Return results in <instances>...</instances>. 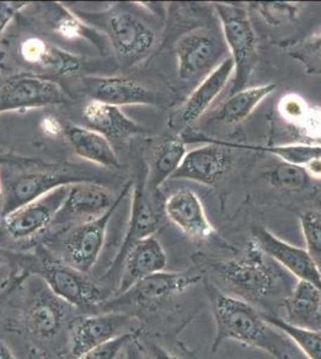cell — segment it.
Returning <instances> with one entry per match:
<instances>
[{
	"label": "cell",
	"mask_w": 321,
	"mask_h": 359,
	"mask_svg": "<svg viewBox=\"0 0 321 359\" xmlns=\"http://www.w3.org/2000/svg\"><path fill=\"white\" fill-rule=\"evenodd\" d=\"M136 337H137V333H126V334L120 335L118 338L91 348L86 353L79 355L77 359H115L122 350H125L127 344L136 339Z\"/></svg>",
	"instance_id": "cell-35"
},
{
	"label": "cell",
	"mask_w": 321,
	"mask_h": 359,
	"mask_svg": "<svg viewBox=\"0 0 321 359\" xmlns=\"http://www.w3.org/2000/svg\"><path fill=\"white\" fill-rule=\"evenodd\" d=\"M220 18L224 41L234 62V77L230 95L246 89L258 60L256 32L247 11L241 6L218 3L215 5Z\"/></svg>",
	"instance_id": "cell-4"
},
{
	"label": "cell",
	"mask_w": 321,
	"mask_h": 359,
	"mask_svg": "<svg viewBox=\"0 0 321 359\" xmlns=\"http://www.w3.org/2000/svg\"><path fill=\"white\" fill-rule=\"evenodd\" d=\"M16 269L25 271L29 277L40 278L58 297L69 306L90 309L101 304V290L86 274L78 272L65 262L53 257L40 247L32 257H22Z\"/></svg>",
	"instance_id": "cell-3"
},
{
	"label": "cell",
	"mask_w": 321,
	"mask_h": 359,
	"mask_svg": "<svg viewBox=\"0 0 321 359\" xmlns=\"http://www.w3.org/2000/svg\"><path fill=\"white\" fill-rule=\"evenodd\" d=\"M270 180L275 187L283 191L299 192L308 186L310 179L305 168L281 162L270 174Z\"/></svg>",
	"instance_id": "cell-32"
},
{
	"label": "cell",
	"mask_w": 321,
	"mask_h": 359,
	"mask_svg": "<svg viewBox=\"0 0 321 359\" xmlns=\"http://www.w3.org/2000/svg\"><path fill=\"white\" fill-rule=\"evenodd\" d=\"M214 276L235 292V297L256 302L266 297L273 286L271 269L265 264L263 253L251 245L247 254L234 260H208Z\"/></svg>",
	"instance_id": "cell-5"
},
{
	"label": "cell",
	"mask_w": 321,
	"mask_h": 359,
	"mask_svg": "<svg viewBox=\"0 0 321 359\" xmlns=\"http://www.w3.org/2000/svg\"><path fill=\"white\" fill-rule=\"evenodd\" d=\"M303 168L308 174L309 179L321 180V157L309 161Z\"/></svg>",
	"instance_id": "cell-40"
},
{
	"label": "cell",
	"mask_w": 321,
	"mask_h": 359,
	"mask_svg": "<svg viewBox=\"0 0 321 359\" xmlns=\"http://www.w3.org/2000/svg\"><path fill=\"white\" fill-rule=\"evenodd\" d=\"M66 135L81 158L107 169H119L120 161L110 140L89 127L70 126Z\"/></svg>",
	"instance_id": "cell-25"
},
{
	"label": "cell",
	"mask_w": 321,
	"mask_h": 359,
	"mask_svg": "<svg viewBox=\"0 0 321 359\" xmlns=\"http://www.w3.org/2000/svg\"><path fill=\"white\" fill-rule=\"evenodd\" d=\"M30 359H41V358H40V357H39V355H32V357H30Z\"/></svg>",
	"instance_id": "cell-45"
},
{
	"label": "cell",
	"mask_w": 321,
	"mask_h": 359,
	"mask_svg": "<svg viewBox=\"0 0 321 359\" xmlns=\"http://www.w3.org/2000/svg\"><path fill=\"white\" fill-rule=\"evenodd\" d=\"M282 118L301 130L310 138H321V109L312 108L305 100L295 94L283 96L278 103Z\"/></svg>",
	"instance_id": "cell-29"
},
{
	"label": "cell",
	"mask_w": 321,
	"mask_h": 359,
	"mask_svg": "<svg viewBox=\"0 0 321 359\" xmlns=\"http://www.w3.org/2000/svg\"><path fill=\"white\" fill-rule=\"evenodd\" d=\"M289 323L317 328L321 321V289L312 283L299 280L284 302Z\"/></svg>",
	"instance_id": "cell-27"
},
{
	"label": "cell",
	"mask_w": 321,
	"mask_h": 359,
	"mask_svg": "<svg viewBox=\"0 0 321 359\" xmlns=\"http://www.w3.org/2000/svg\"><path fill=\"white\" fill-rule=\"evenodd\" d=\"M40 128L47 137L51 138H57L65 132L64 125L54 115H46L45 118L41 120Z\"/></svg>",
	"instance_id": "cell-38"
},
{
	"label": "cell",
	"mask_w": 321,
	"mask_h": 359,
	"mask_svg": "<svg viewBox=\"0 0 321 359\" xmlns=\"http://www.w3.org/2000/svg\"><path fill=\"white\" fill-rule=\"evenodd\" d=\"M147 352L150 359H179L171 352L167 351L166 348L155 343L148 344Z\"/></svg>",
	"instance_id": "cell-39"
},
{
	"label": "cell",
	"mask_w": 321,
	"mask_h": 359,
	"mask_svg": "<svg viewBox=\"0 0 321 359\" xmlns=\"http://www.w3.org/2000/svg\"><path fill=\"white\" fill-rule=\"evenodd\" d=\"M86 125L112 142H122L144 133L140 125L129 118L120 107L91 100L83 108Z\"/></svg>",
	"instance_id": "cell-24"
},
{
	"label": "cell",
	"mask_w": 321,
	"mask_h": 359,
	"mask_svg": "<svg viewBox=\"0 0 321 359\" xmlns=\"http://www.w3.org/2000/svg\"><path fill=\"white\" fill-rule=\"evenodd\" d=\"M163 211L168 219L192 240L203 241L214 233L202 201L190 189H180L169 196L164 203Z\"/></svg>",
	"instance_id": "cell-22"
},
{
	"label": "cell",
	"mask_w": 321,
	"mask_h": 359,
	"mask_svg": "<svg viewBox=\"0 0 321 359\" xmlns=\"http://www.w3.org/2000/svg\"><path fill=\"white\" fill-rule=\"evenodd\" d=\"M86 181H94V179L78 168H46L23 172L15 177L4 191L1 217L6 216L23 205L37 201L61 186Z\"/></svg>",
	"instance_id": "cell-9"
},
{
	"label": "cell",
	"mask_w": 321,
	"mask_h": 359,
	"mask_svg": "<svg viewBox=\"0 0 321 359\" xmlns=\"http://www.w3.org/2000/svg\"><path fill=\"white\" fill-rule=\"evenodd\" d=\"M155 194L148 192L144 181L133 184V194H132V206H131V216L127 224L126 233L122 240L120 249L117 257L107 269L105 278L118 277L122 273V262L137 242L142 241L147 237L152 236L161 225L162 217L159 212V208L154 199Z\"/></svg>",
	"instance_id": "cell-13"
},
{
	"label": "cell",
	"mask_w": 321,
	"mask_h": 359,
	"mask_svg": "<svg viewBox=\"0 0 321 359\" xmlns=\"http://www.w3.org/2000/svg\"><path fill=\"white\" fill-rule=\"evenodd\" d=\"M234 72V62L228 55L192 91L188 100L175 113L173 121L180 126H191L197 123L209 111L228 83L232 81Z\"/></svg>",
	"instance_id": "cell-18"
},
{
	"label": "cell",
	"mask_w": 321,
	"mask_h": 359,
	"mask_svg": "<svg viewBox=\"0 0 321 359\" xmlns=\"http://www.w3.org/2000/svg\"><path fill=\"white\" fill-rule=\"evenodd\" d=\"M28 278V274L23 272V271H20V269H15L11 272L8 280L0 290V318L4 316L5 311L11 302L13 294L20 290Z\"/></svg>",
	"instance_id": "cell-36"
},
{
	"label": "cell",
	"mask_w": 321,
	"mask_h": 359,
	"mask_svg": "<svg viewBox=\"0 0 321 359\" xmlns=\"http://www.w3.org/2000/svg\"><path fill=\"white\" fill-rule=\"evenodd\" d=\"M209 294L217 326L214 351L224 340H235L261 348L277 359H289L284 337L276 332V327L270 325L251 303L217 289H210Z\"/></svg>",
	"instance_id": "cell-1"
},
{
	"label": "cell",
	"mask_w": 321,
	"mask_h": 359,
	"mask_svg": "<svg viewBox=\"0 0 321 359\" xmlns=\"http://www.w3.org/2000/svg\"><path fill=\"white\" fill-rule=\"evenodd\" d=\"M60 84L45 76L17 74L0 83V114L69 102Z\"/></svg>",
	"instance_id": "cell-8"
},
{
	"label": "cell",
	"mask_w": 321,
	"mask_h": 359,
	"mask_svg": "<svg viewBox=\"0 0 321 359\" xmlns=\"http://www.w3.org/2000/svg\"><path fill=\"white\" fill-rule=\"evenodd\" d=\"M276 89L277 86L273 83H268L264 86L240 90L230 95V97L215 111L212 123L225 126L242 123Z\"/></svg>",
	"instance_id": "cell-28"
},
{
	"label": "cell",
	"mask_w": 321,
	"mask_h": 359,
	"mask_svg": "<svg viewBox=\"0 0 321 359\" xmlns=\"http://www.w3.org/2000/svg\"><path fill=\"white\" fill-rule=\"evenodd\" d=\"M25 1H0V36L18 13L28 8Z\"/></svg>",
	"instance_id": "cell-37"
},
{
	"label": "cell",
	"mask_w": 321,
	"mask_h": 359,
	"mask_svg": "<svg viewBox=\"0 0 321 359\" xmlns=\"http://www.w3.org/2000/svg\"><path fill=\"white\" fill-rule=\"evenodd\" d=\"M300 225L306 242V249L317 260L321 259V212L307 210L300 216Z\"/></svg>",
	"instance_id": "cell-33"
},
{
	"label": "cell",
	"mask_w": 321,
	"mask_h": 359,
	"mask_svg": "<svg viewBox=\"0 0 321 359\" xmlns=\"http://www.w3.org/2000/svg\"><path fill=\"white\" fill-rule=\"evenodd\" d=\"M224 50L223 43L214 34L197 30L183 35L175 48L179 77L183 81H192L202 74L207 77L220 65Z\"/></svg>",
	"instance_id": "cell-14"
},
{
	"label": "cell",
	"mask_w": 321,
	"mask_h": 359,
	"mask_svg": "<svg viewBox=\"0 0 321 359\" xmlns=\"http://www.w3.org/2000/svg\"><path fill=\"white\" fill-rule=\"evenodd\" d=\"M132 188L133 182L129 181L117 196L113 206L101 217L95 218L93 221L72 225L67 229L61 242L64 257L63 262L83 274L91 271L101 255L110 219Z\"/></svg>",
	"instance_id": "cell-6"
},
{
	"label": "cell",
	"mask_w": 321,
	"mask_h": 359,
	"mask_svg": "<svg viewBox=\"0 0 321 359\" xmlns=\"http://www.w3.org/2000/svg\"><path fill=\"white\" fill-rule=\"evenodd\" d=\"M126 333H138L137 320L122 311H102L74 318L70 325L69 352L77 359L91 348Z\"/></svg>",
	"instance_id": "cell-10"
},
{
	"label": "cell",
	"mask_w": 321,
	"mask_h": 359,
	"mask_svg": "<svg viewBox=\"0 0 321 359\" xmlns=\"http://www.w3.org/2000/svg\"><path fill=\"white\" fill-rule=\"evenodd\" d=\"M200 279V274L162 271L139 280L126 294L101 304L105 311H122V306H151L183 294Z\"/></svg>",
	"instance_id": "cell-12"
},
{
	"label": "cell",
	"mask_w": 321,
	"mask_h": 359,
	"mask_svg": "<svg viewBox=\"0 0 321 359\" xmlns=\"http://www.w3.org/2000/svg\"><path fill=\"white\" fill-rule=\"evenodd\" d=\"M41 15L46 25L65 40H83L94 46L100 53H106L108 40L105 34L71 11L61 3H44Z\"/></svg>",
	"instance_id": "cell-23"
},
{
	"label": "cell",
	"mask_w": 321,
	"mask_h": 359,
	"mask_svg": "<svg viewBox=\"0 0 321 359\" xmlns=\"http://www.w3.org/2000/svg\"><path fill=\"white\" fill-rule=\"evenodd\" d=\"M314 43L317 46V48L321 49V34H319L317 37H315V40H314Z\"/></svg>",
	"instance_id": "cell-44"
},
{
	"label": "cell",
	"mask_w": 321,
	"mask_h": 359,
	"mask_svg": "<svg viewBox=\"0 0 321 359\" xmlns=\"http://www.w3.org/2000/svg\"><path fill=\"white\" fill-rule=\"evenodd\" d=\"M186 143L181 137L164 139L155 149L150 167L144 180L148 192L156 194L162 184L171 179L186 155Z\"/></svg>",
	"instance_id": "cell-26"
},
{
	"label": "cell",
	"mask_w": 321,
	"mask_h": 359,
	"mask_svg": "<svg viewBox=\"0 0 321 359\" xmlns=\"http://www.w3.org/2000/svg\"><path fill=\"white\" fill-rule=\"evenodd\" d=\"M81 17L105 34L119 60L125 65L140 62L156 42L154 29L122 5H112L102 13Z\"/></svg>",
	"instance_id": "cell-2"
},
{
	"label": "cell",
	"mask_w": 321,
	"mask_h": 359,
	"mask_svg": "<svg viewBox=\"0 0 321 359\" xmlns=\"http://www.w3.org/2000/svg\"><path fill=\"white\" fill-rule=\"evenodd\" d=\"M83 82L91 100L112 106H154L157 103L154 91L132 78L86 77Z\"/></svg>",
	"instance_id": "cell-19"
},
{
	"label": "cell",
	"mask_w": 321,
	"mask_h": 359,
	"mask_svg": "<svg viewBox=\"0 0 321 359\" xmlns=\"http://www.w3.org/2000/svg\"><path fill=\"white\" fill-rule=\"evenodd\" d=\"M221 142V140H220ZM230 149H248L258 151L268 152L276 155L282 159V162L305 167L312 159L321 157V145L319 144H283V145H246V144H232L221 142Z\"/></svg>",
	"instance_id": "cell-30"
},
{
	"label": "cell",
	"mask_w": 321,
	"mask_h": 359,
	"mask_svg": "<svg viewBox=\"0 0 321 359\" xmlns=\"http://www.w3.org/2000/svg\"><path fill=\"white\" fill-rule=\"evenodd\" d=\"M136 339H133L132 341L127 344V346L125 347V351H126V359H143L142 352L139 350L138 344L134 341Z\"/></svg>",
	"instance_id": "cell-41"
},
{
	"label": "cell",
	"mask_w": 321,
	"mask_h": 359,
	"mask_svg": "<svg viewBox=\"0 0 321 359\" xmlns=\"http://www.w3.org/2000/svg\"><path fill=\"white\" fill-rule=\"evenodd\" d=\"M3 201H4V191L0 184V217H1V208H3Z\"/></svg>",
	"instance_id": "cell-43"
},
{
	"label": "cell",
	"mask_w": 321,
	"mask_h": 359,
	"mask_svg": "<svg viewBox=\"0 0 321 359\" xmlns=\"http://www.w3.org/2000/svg\"><path fill=\"white\" fill-rule=\"evenodd\" d=\"M253 240L261 253L273 257L275 262L293 273L299 280L312 283L321 289V271L308 250L283 241L268 229L256 228Z\"/></svg>",
	"instance_id": "cell-16"
},
{
	"label": "cell",
	"mask_w": 321,
	"mask_h": 359,
	"mask_svg": "<svg viewBox=\"0 0 321 359\" xmlns=\"http://www.w3.org/2000/svg\"><path fill=\"white\" fill-rule=\"evenodd\" d=\"M0 359H16L6 344L0 340Z\"/></svg>",
	"instance_id": "cell-42"
},
{
	"label": "cell",
	"mask_w": 321,
	"mask_h": 359,
	"mask_svg": "<svg viewBox=\"0 0 321 359\" xmlns=\"http://www.w3.org/2000/svg\"><path fill=\"white\" fill-rule=\"evenodd\" d=\"M299 3H256V8L265 21L273 25H283L293 21L300 13Z\"/></svg>",
	"instance_id": "cell-34"
},
{
	"label": "cell",
	"mask_w": 321,
	"mask_h": 359,
	"mask_svg": "<svg viewBox=\"0 0 321 359\" xmlns=\"http://www.w3.org/2000/svg\"><path fill=\"white\" fill-rule=\"evenodd\" d=\"M67 306L40 278L32 276L25 280L22 323L29 334L40 340L57 337L65 323Z\"/></svg>",
	"instance_id": "cell-7"
},
{
	"label": "cell",
	"mask_w": 321,
	"mask_h": 359,
	"mask_svg": "<svg viewBox=\"0 0 321 359\" xmlns=\"http://www.w3.org/2000/svg\"><path fill=\"white\" fill-rule=\"evenodd\" d=\"M115 199L110 189L95 181L71 184L69 194L52 226L93 221L106 213L113 206Z\"/></svg>",
	"instance_id": "cell-15"
},
{
	"label": "cell",
	"mask_w": 321,
	"mask_h": 359,
	"mask_svg": "<svg viewBox=\"0 0 321 359\" xmlns=\"http://www.w3.org/2000/svg\"><path fill=\"white\" fill-rule=\"evenodd\" d=\"M70 186H61L1 217L0 226L3 233L13 241H25L45 233L52 226L58 212L63 208L69 194Z\"/></svg>",
	"instance_id": "cell-11"
},
{
	"label": "cell",
	"mask_w": 321,
	"mask_h": 359,
	"mask_svg": "<svg viewBox=\"0 0 321 359\" xmlns=\"http://www.w3.org/2000/svg\"><path fill=\"white\" fill-rule=\"evenodd\" d=\"M167 262V254L154 235L137 242L124 259L114 297L126 294L134 284L144 278L164 271Z\"/></svg>",
	"instance_id": "cell-20"
},
{
	"label": "cell",
	"mask_w": 321,
	"mask_h": 359,
	"mask_svg": "<svg viewBox=\"0 0 321 359\" xmlns=\"http://www.w3.org/2000/svg\"><path fill=\"white\" fill-rule=\"evenodd\" d=\"M208 142L207 145L186 152L171 179L212 184L229 170L232 167V149L216 139L209 138Z\"/></svg>",
	"instance_id": "cell-17"
},
{
	"label": "cell",
	"mask_w": 321,
	"mask_h": 359,
	"mask_svg": "<svg viewBox=\"0 0 321 359\" xmlns=\"http://www.w3.org/2000/svg\"><path fill=\"white\" fill-rule=\"evenodd\" d=\"M270 325L291 339L309 359H321V330L295 326L278 316L264 315Z\"/></svg>",
	"instance_id": "cell-31"
},
{
	"label": "cell",
	"mask_w": 321,
	"mask_h": 359,
	"mask_svg": "<svg viewBox=\"0 0 321 359\" xmlns=\"http://www.w3.org/2000/svg\"><path fill=\"white\" fill-rule=\"evenodd\" d=\"M18 50L27 65L49 76L67 77L78 72L81 67V60L77 55L59 48L42 37H27L20 42Z\"/></svg>",
	"instance_id": "cell-21"
}]
</instances>
